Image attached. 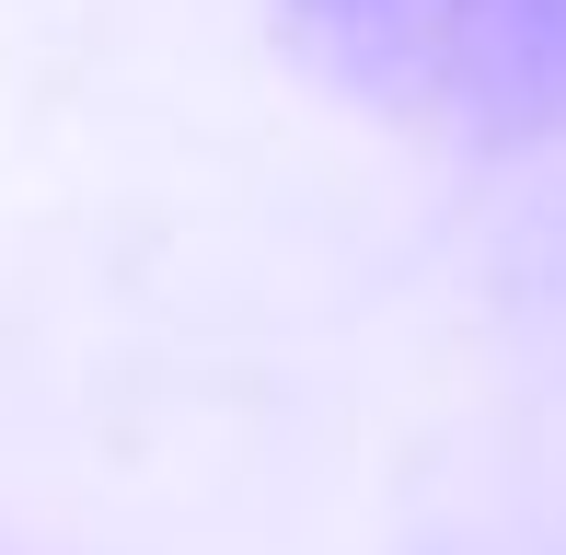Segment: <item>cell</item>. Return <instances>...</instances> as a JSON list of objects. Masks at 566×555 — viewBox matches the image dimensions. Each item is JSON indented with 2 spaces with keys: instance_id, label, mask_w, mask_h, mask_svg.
Returning a JSON list of instances; mask_svg holds the SVG:
<instances>
[{
  "instance_id": "cell-1",
  "label": "cell",
  "mask_w": 566,
  "mask_h": 555,
  "mask_svg": "<svg viewBox=\"0 0 566 555\" xmlns=\"http://www.w3.org/2000/svg\"><path fill=\"white\" fill-rule=\"evenodd\" d=\"M277 35L336 93L451 139L566 128V0H277Z\"/></svg>"
}]
</instances>
